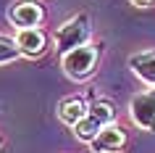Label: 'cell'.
I'll return each mask as SVG.
<instances>
[{
  "label": "cell",
  "mask_w": 155,
  "mask_h": 153,
  "mask_svg": "<svg viewBox=\"0 0 155 153\" xmlns=\"http://www.w3.org/2000/svg\"><path fill=\"white\" fill-rule=\"evenodd\" d=\"M87 37H90V19H87V13H79V16L68 19L66 24H61L55 29V50H58V56L63 58V56H68L71 50L87 45Z\"/></svg>",
  "instance_id": "cell-1"
},
{
  "label": "cell",
  "mask_w": 155,
  "mask_h": 153,
  "mask_svg": "<svg viewBox=\"0 0 155 153\" xmlns=\"http://www.w3.org/2000/svg\"><path fill=\"white\" fill-rule=\"evenodd\" d=\"M97 58H100V50L95 48V45H82V48L71 50L68 56H63L61 64H63V71H66L68 79L82 82V79H87V77L95 71Z\"/></svg>",
  "instance_id": "cell-2"
},
{
  "label": "cell",
  "mask_w": 155,
  "mask_h": 153,
  "mask_svg": "<svg viewBox=\"0 0 155 153\" xmlns=\"http://www.w3.org/2000/svg\"><path fill=\"white\" fill-rule=\"evenodd\" d=\"M129 113H131V121H134L139 129L155 132V87L131 98Z\"/></svg>",
  "instance_id": "cell-3"
},
{
  "label": "cell",
  "mask_w": 155,
  "mask_h": 153,
  "mask_svg": "<svg viewBox=\"0 0 155 153\" xmlns=\"http://www.w3.org/2000/svg\"><path fill=\"white\" fill-rule=\"evenodd\" d=\"M8 19L18 29H34V26H40L45 21V8L37 0H18V3L11 5Z\"/></svg>",
  "instance_id": "cell-4"
},
{
  "label": "cell",
  "mask_w": 155,
  "mask_h": 153,
  "mask_svg": "<svg viewBox=\"0 0 155 153\" xmlns=\"http://www.w3.org/2000/svg\"><path fill=\"white\" fill-rule=\"evenodd\" d=\"M13 40H16L18 50H21V56L24 58H40L45 50H48V32L40 29V26H34V29H16L13 34Z\"/></svg>",
  "instance_id": "cell-5"
},
{
  "label": "cell",
  "mask_w": 155,
  "mask_h": 153,
  "mask_svg": "<svg viewBox=\"0 0 155 153\" xmlns=\"http://www.w3.org/2000/svg\"><path fill=\"white\" fill-rule=\"evenodd\" d=\"M126 143H129L126 132L118 124H108V127H103V132L97 135V140L90 148H92V153H118L126 148Z\"/></svg>",
  "instance_id": "cell-6"
},
{
  "label": "cell",
  "mask_w": 155,
  "mask_h": 153,
  "mask_svg": "<svg viewBox=\"0 0 155 153\" xmlns=\"http://www.w3.org/2000/svg\"><path fill=\"white\" fill-rule=\"evenodd\" d=\"M87 113H90V106L84 103V98H79V95H68L58 103V119L63 124H68V127L79 124Z\"/></svg>",
  "instance_id": "cell-7"
},
{
  "label": "cell",
  "mask_w": 155,
  "mask_h": 153,
  "mask_svg": "<svg viewBox=\"0 0 155 153\" xmlns=\"http://www.w3.org/2000/svg\"><path fill=\"white\" fill-rule=\"evenodd\" d=\"M129 69L134 71V77L155 87V50H142V53H134L129 58Z\"/></svg>",
  "instance_id": "cell-8"
},
{
  "label": "cell",
  "mask_w": 155,
  "mask_h": 153,
  "mask_svg": "<svg viewBox=\"0 0 155 153\" xmlns=\"http://www.w3.org/2000/svg\"><path fill=\"white\" fill-rule=\"evenodd\" d=\"M71 129H74V135H76V140H79V143L92 145L95 140H97V135L103 132V124H100L97 119H92L90 113H87V116H84V119L79 121V124H74Z\"/></svg>",
  "instance_id": "cell-9"
},
{
  "label": "cell",
  "mask_w": 155,
  "mask_h": 153,
  "mask_svg": "<svg viewBox=\"0 0 155 153\" xmlns=\"http://www.w3.org/2000/svg\"><path fill=\"white\" fill-rule=\"evenodd\" d=\"M90 116L92 119H97L103 127H108V124H113L116 121V108L110 100H92L90 103Z\"/></svg>",
  "instance_id": "cell-10"
},
{
  "label": "cell",
  "mask_w": 155,
  "mask_h": 153,
  "mask_svg": "<svg viewBox=\"0 0 155 153\" xmlns=\"http://www.w3.org/2000/svg\"><path fill=\"white\" fill-rule=\"evenodd\" d=\"M21 58V50H18L16 40L13 37H5V34H0V66L3 64H11V61H16Z\"/></svg>",
  "instance_id": "cell-11"
},
{
  "label": "cell",
  "mask_w": 155,
  "mask_h": 153,
  "mask_svg": "<svg viewBox=\"0 0 155 153\" xmlns=\"http://www.w3.org/2000/svg\"><path fill=\"white\" fill-rule=\"evenodd\" d=\"M131 5H139V8H145V5H150V3H153V0H129Z\"/></svg>",
  "instance_id": "cell-12"
},
{
  "label": "cell",
  "mask_w": 155,
  "mask_h": 153,
  "mask_svg": "<svg viewBox=\"0 0 155 153\" xmlns=\"http://www.w3.org/2000/svg\"><path fill=\"white\" fill-rule=\"evenodd\" d=\"M0 145H3V137H0Z\"/></svg>",
  "instance_id": "cell-13"
}]
</instances>
